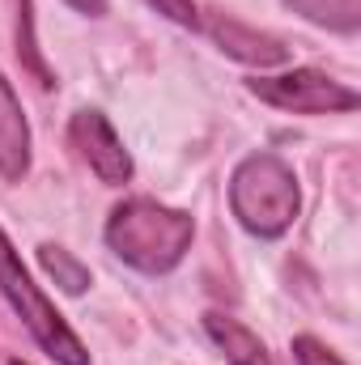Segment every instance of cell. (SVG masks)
Instances as JSON below:
<instances>
[{"mask_svg": "<svg viewBox=\"0 0 361 365\" xmlns=\"http://www.w3.org/2000/svg\"><path fill=\"white\" fill-rule=\"evenodd\" d=\"M191 234H195V221L187 212L166 208L158 200H145V195L123 200L106 221V247L123 264L149 276L179 268L187 247H191Z\"/></svg>", "mask_w": 361, "mask_h": 365, "instance_id": "6da1fadb", "label": "cell"}, {"mask_svg": "<svg viewBox=\"0 0 361 365\" xmlns=\"http://www.w3.org/2000/svg\"><path fill=\"white\" fill-rule=\"evenodd\" d=\"M230 208L247 234L280 238L298 221V208H302L298 175L276 153H251L238 162L230 179Z\"/></svg>", "mask_w": 361, "mask_h": 365, "instance_id": "7a4b0ae2", "label": "cell"}, {"mask_svg": "<svg viewBox=\"0 0 361 365\" xmlns=\"http://www.w3.org/2000/svg\"><path fill=\"white\" fill-rule=\"evenodd\" d=\"M0 293L9 297V306L17 310V319L30 327V336L39 340V349L56 365H90L86 344L73 336V327L64 323V314L47 302V293L30 280L21 255L13 251V242L0 230Z\"/></svg>", "mask_w": 361, "mask_h": 365, "instance_id": "3957f363", "label": "cell"}, {"mask_svg": "<svg viewBox=\"0 0 361 365\" xmlns=\"http://www.w3.org/2000/svg\"><path fill=\"white\" fill-rule=\"evenodd\" d=\"M247 90L260 102H272L280 110H298V115H332V110H357V90L332 81L319 68H293L280 77H255L247 81Z\"/></svg>", "mask_w": 361, "mask_h": 365, "instance_id": "277c9868", "label": "cell"}, {"mask_svg": "<svg viewBox=\"0 0 361 365\" xmlns=\"http://www.w3.org/2000/svg\"><path fill=\"white\" fill-rule=\"evenodd\" d=\"M68 140H73V149L86 158V166L98 175V182L123 187V182L132 179V158H128L119 132L106 123L102 110H77L73 123H68Z\"/></svg>", "mask_w": 361, "mask_h": 365, "instance_id": "5b68a950", "label": "cell"}, {"mask_svg": "<svg viewBox=\"0 0 361 365\" xmlns=\"http://www.w3.org/2000/svg\"><path fill=\"white\" fill-rule=\"evenodd\" d=\"M26 170H30V123L21 115L13 81L0 73V179L21 182Z\"/></svg>", "mask_w": 361, "mask_h": 365, "instance_id": "8992f818", "label": "cell"}, {"mask_svg": "<svg viewBox=\"0 0 361 365\" xmlns=\"http://www.w3.org/2000/svg\"><path fill=\"white\" fill-rule=\"evenodd\" d=\"M213 38L221 43V51L225 56H234V60H243V64H260V68H272V64H285L289 60V47L280 43V38H272V34H260V30H251V26H243V21H230V17H213Z\"/></svg>", "mask_w": 361, "mask_h": 365, "instance_id": "52a82bcc", "label": "cell"}, {"mask_svg": "<svg viewBox=\"0 0 361 365\" xmlns=\"http://www.w3.org/2000/svg\"><path fill=\"white\" fill-rule=\"evenodd\" d=\"M204 331L225 353V365H276L264 349V340L230 314H204Z\"/></svg>", "mask_w": 361, "mask_h": 365, "instance_id": "ba28073f", "label": "cell"}, {"mask_svg": "<svg viewBox=\"0 0 361 365\" xmlns=\"http://www.w3.org/2000/svg\"><path fill=\"white\" fill-rule=\"evenodd\" d=\"M285 4L315 26H332L345 34H353L361 26V0H285Z\"/></svg>", "mask_w": 361, "mask_h": 365, "instance_id": "9c48e42d", "label": "cell"}, {"mask_svg": "<svg viewBox=\"0 0 361 365\" xmlns=\"http://www.w3.org/2000/svg\"><path fill=\"white\" fill-rule=\"evenodd\" d=\"M39 264H43V272L51 276L64 293H86V284H90V268H86L81 259H73L64 247L43 242V247H39Z\"/></svg>", "mask_w": 361, "mask_h": 365, "instance_id": "30bf717a", "label": "cell"}, {"mask_svg": "<svg viewBox=\"0 0 361 365\" xmlns=\"http://www.w3.org/2000/svg\"><path fill=\"white\" fill-rule=\"evenodd\" d=\"M17 56H21V64L39 77V86H51V73H47V64H43V56H39V47H34V34H30V0H21V21H17Z\"/></svg>", "mask_w": 361, "mask_h": 365, "instance_id": "8fae6325", "label": "cell"}, {"mask_svg": "<svg viewBox=\"0 0 361 365\" xmlns=\"http://www.w3.org/2000/svg\"><path fill=\"white\" fill-rule=\"evenodd\" d=\"M293 357H298V365H345L327 344H319L315 336H298L293 340Z\"/></svg>", "mask_w": 361, "mask_h": 365, "instance_id": "7c38bea8", "label": "cell"}, {"mask_svg": "<svg viewBox=\"0 0 361 365\" xmlns=\"http://www.w3.org/2000/svg\"><path fill=\"white\" fill-rule=\"evenodd\" d=\"M145 4H153L162 17H171V21H179V26H200V13H195V4L191 0H145Z\"/></svg>", "mask_w": 361, "mask_h": 365, "instance_id": "4fadbf2b", "label": "cell"}, {"mask_svg": "<svg viewBox=\"0 0 361 365\" xmlns=\"http://www.w3.org/2000/svg\"><path fill=\"white\" fill-rule=\"evenodd\" d=\"M68 9H77V13H86V17H102L106 13V0H64Z\"/></svg>", "mask_w": 361, "mask_h": 365, "instance_id": "5bb4252c", "label": "cell"}, {"mask_svg": "<svg viewBox=\"0 0 361 365\" xmlns=\"http://www.w3.org/2000/svg\"><path fill=\"white\" fill-rule=\"evenodd\" d=\"M9 365H26V361H17V357H13V361H9Z\"/></svg>", "mask_w": 361, "mask_h": 365, "instance_id": "9a60e30c", "label": "cell"}]
</instances>
